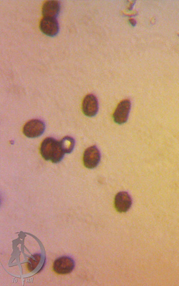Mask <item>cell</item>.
Segmentation results:
<instances>
[{"instance_id":"6da1fadb","label":"cell","mask_w":179,"mask_h":286,"mask_svg":"<svg viewBox=\"0 0 179 286\" xmlns=\"http://www.w3.org/2000/svg\"><path fill=\"white\" fill-rule=\"evenodd\" d=\"M40 152L46 160H50L54 163L61 162L65 154L60 141L53 137H48L43 140L41 145Z\"/></svg>"},{"instance_id":"7a4b0ae2","label":"cell","mask_w":179,"mask_h":286,"mask_svg":"<svg viewBox=\"0 0 179 286\" xmlns=\"http://www.w3.org/2000/svg\"><path fill=\"white\" fill-rule=\"evenodd\" d=\"M45 124L39 119L28 121L23 127V133L29 138H36L41 136L45 131Z\"/></svg>"},{"instance_id":"3957f363","label":"cell","mask_w":179,"mask_h":286,"mask_svg":"<svg viewBox=\"0 0 179 286\" xmlns=\"http://www.w3.org/2000/svg\"><path fill=\"white\" fill-rule=\"evenodd\" d=\"M131 101L125 100L118 104L115 113L113 114L114 121L116 124H123L128 121L129 112L131 109Z\"/></svg>"},{"instance_id":"277c9868","label":"cell","mask_w":179,"mask_h":286,"mask_svg":"<svg viewBox=\"0 0 179 286\" xmlns=\"http://www.w3.org/2000/svg\"><path fill=\"white\" fill-rule=\"evenodd\" d=\"M101 155L97 146L88 148L84 153V163L85 167L93 169L98 165L100 162Z\"/></svg>"},{"instance_id":"5b68a950","label":"cell","mask_w":179,"mask_h":286,"mask_svg":"<svg viewBox=\"0 0 179 286\" xmlns=\"http://www.w3.org/2000/svg\"><path fill=\"white\" fill-rule=\"evenodd\" d=\"M75 262L69 256H62L57 259L54 262V271L59 274H69L73 271Z\"/></svg>"},{"instance_id":"8992f818","label":"cell","mask_w":179,"mask_h":286,"mask_svg":"<svg viewBox=\"0 0 179 286\" xmlns=\"http://www.w3.org/2000/svg\"><path fill=\"white\" fill-rule=\"evenodd\" d=\"M40 30L46 36L54 37L59 31V23L56 18H43L40 23Z\"/></svg>"},{"instance_id":"52a82bcc","label":"cell","mask_w":179,"mask_h":286,"mask_svg":"<svg viewBox=\"0 0 179 286\" xmlns=\"http://www.w3.org/2000/svg\"><path fill=\"white\" fill-rule=\"evenodd\" d=\"M132 205V199L128 192H119L115 197V207L120 213L128 212Z\"/></svg>"},{"instance_id":"ba28073f","label":"cell","mask_w":179,"mask_h":286,"mask_svg":"<svg viewBox=\"0 0 179 286\" xmlns=\"http://www.w3.org/2000/svg\"><path fill=\"white\" fill-rule=\"evenodd\" d=\"M82 111L85 116L93 117L98 111V102L95 95L90 94L85 96L82 103Z\"/></svg>"},{"instance_id":"9c48e42d","label":"cell","mask_w":179,"mask_h":286,"mask_svg":"<svg viewBox=\"0 0 179 286\" xmlns=\"http://www.w3.org/2000/svg\"><path fill=\"white\" fill-rule=\"evenodd\" d=\"M60 4L56 0L46 1L43 7L44 18H56L60 12Z\"/></svg>"},{"instance_id":"30bf717a","label":"cell","mask_w":179,"mask_h":286,"mask_svg":"<svg viewBox=\"0 0 179 286\" xmlns=\"http://www.w3.org/2000/svg\"><path fill=\"white\" fill-rule=\"evenodd\" d=\"M60 143L65 153H71L73 151L75 146V140L73 138L69 136L65 137Z\"/></svg>"}]
</instances>
